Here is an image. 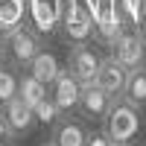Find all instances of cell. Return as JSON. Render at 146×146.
<instances>
[{
  "instance_id": "cell-1",
  "label": "cell",
  "mask_w": 146,
  "mask_h": 146,
  "mask_svg": "<svg viewBox=\"0 0 146 146\" xmlns=\"http://www.w3.org/2000/svg\"><path fill=\"white\" fill-rule=\"evenodd\" d=\"M102 129L111 137V143H131L140 131V108L126 102L123 96H114L111 108L102 117Z\"/></svg>"
},
{
  "instance_id": "cell-2",
  "label": "cell",
  "mask_w": 146,
  "mask_h": 146,
  "mask_svg": "<svg viewBox=\"0 0 146 146\" xmlns=\"http://www.w3.org/2000/svg\"><path fill=\"white\" fill-rule=\"evenodd\" d=\"M0 53H3V58L15 70L18 67H29V62L41 53V38H38V32L32 27H23L21 23L18 29H12L9 35L0 38Z\"/></svg>"
},
{
  "instance_id": "cell-3",
  "label": "cell",
  "mask_w": 146,
  "mask_h": 146,
  "mask_svg": "<svg viewBox=\"0 0 146 146\" xmlns=\"http://www.w3.org/2000/svg\"><path fill=\"white\" fill-rule=\"evenodd\" d=\"M108 50H111L108 56H114L126 70L146 64V41L140 38V32H137L135 27H123L120 35L108 44Z\"/></svg>"
},
{
  "instance_id": "cell-4",
  "label": "cell",
  "mask_w": 146,
  "mask_h": 146,
  "mask_svg": "<svg viewBox=\"0 0 146 146\" xmlns=\"http://www.w3.org/2000/svg\"><path fill=\"white\" fill-rule=\"evenodd\" d=\"M111 102H114V96L105 88H100L96 82H88V85H82V91H79L76 111L82 117H88V120H102L105 111L111 108Z\"/></svg>"
},
{
  "instance_id": "cell-5",
  "label": "cell",
  "mask_w": 146,
  "mask_h": 146,
  "mask_svg": "<svg viewBox=\"0 0 146 146\" xmlns=\"http://www.w3.org/2000/svg\"><path fill=\"white\" fill-rule=\"evenodd\" d=\"M96 67H100V56L94 53V47H91L88 41H82V44H73V47H70L67 70H70L82 85H88V82L96 79Z\"/></svg>"
},
{
  "instance_id": "cell-6",
  "label": "cell",
  "mask_w": 146,
  "mask_h": 146,
  "mask_svg": "<svg viewBox=\"0 0 146 146\" xmlns=\"http://www.w3.org/2000/svg\"><path fill=\"white\" fill-rule=\"evenodd\" d=\"M53 102L58 105V111L62 114H73L76 111V102H79V91H82V82L73 76V73L64 67V70H58V76L53 79Z\"/></svg>"
},
{
  "instance_id": "cell-7",
  "label": "cell",
  "mask_w": 146,
  "mask_h": 146,
  "mask_svg": "<svg viewBox=\"0 0 146 146\" xmlns=\"http://www.w3.org/2000/svg\"><path fill=\"white\" fill-rule=\"evenodd\" d=\"M120 29H123V23H120L117 12H114V3L111 0H100L94 6V38L108 47L120 35Z\"/></svg>"
},
{
  "instance_id": "cell-8",
  "label": "cell",
  "mask_w": 146,
  "mask_h": 146,
  "mask_svg": "<svg viewBox=\"0 0 146 146\" xmlns=\"http://www.w3.org/2000/svg\"><path fill=\"white\" fill-rule=\"evenodd\" d=\"M0 114L6 117L9 129L15 131V137H23V135H29V131H32V126L38 123V117H35L32 105H29V102H23L18 94L12 96V100H9L3 108H0Z\"/></svg>"
},
{
  "instance_id": "cell-9",
  "label": "cell",
  "mask_w": 146,
  "mask_h": 146,
  "mask_svg": "<svg viewBox=\"0 0 146 146\" xmlns=\"http://www.w3.org/2000/svg\"><path fill=\"white\" fill-rule=\"evenodd\" d=\"M88 140V129L79 117H58L53 123V131H50V143L53 146H85Z\"/></svg>"
},
{
  "instance_id": "cell-10",
  "label": "cell",
  "mask_w": 146,
  "mask_h": 146,
  "mask_svg": "<svg viewBox=\"0 0 146 146\" xmlns=\"http://www.w3.org/2000/svg\"><path fill=\"white\" fill-rule=\"evenodd\" d=\"M126 67L117 62L114 56H105V58H100V67H96V85L100 88H105L111 96H120V91H123V85H126Z\"/></svg>"
},
{
  "instance_id": "cell-11",
  "label": "cell",
  "mask_w": 146,
  "mask_h": 146,
  "mask_svg": "<svg viewBox=\"0 0 146 146\" xmlns=\"http://www.w3.org/2000/svg\"><path fill=\"white\" fill-rule=\"evenodd\" d=\"M27 12H29L32 29L38 35H50L58 27V6L50 0H32V3H27Z\"/></svg>"
},
{
  "instance_id": "cell-12",
  "label": "cell",
  "mask_w": 146,
  "mask_h": 146,
  "mask_svg": "<svg viewBox=\"0 0 146 146\" xmlns=\"http://www.w3.org/2000/svg\"><path fill=\"white\" fill-rule=\"evenodd\" d=\"M126 102H131L135 108H143L146 105V67H131L126 73V85L120 91Z\"/></svg>"
},
{
  "instance_id": "cell-13",
  "label": "cell",
  "mask_w": 146,
  "mask_h": 146,
  "mask_svg": "<svg viewBox=\"0 0 146 146\" xmlns=\"http://www.w3.org/2000/svg\"><path fill=\"white\" fill-rule=\"evenodd\" d=\"M27 70H29V73H32V76L38 79V82H44L47 88H50V85H53V79L58 76V70H62V64H58V58H56L53 53L41 50V53H38V56H35L32 62H29V67H27Z\"/></svg>"
},
{
  "instance_id": "cell-14",
  "label": "cell",
  "mask_w": 146,
  "mask_h": 146,
  "mask_svg": "<svg viewBox=\"0 0 146 146\" xmlns=\"http://www.w3.org/2000/svg\"><path fill=\"white\" fill-rule=\"evenodd\" d=\"M27 18V0H0V32L9 35Z\"/></svg>"
},
{
  "instance_id": "cell-15",
  "label": "cell",
  "mask_w": 146,
  "mask_h": 146,
  "mask_svg": "<svg viewBox=\"0 0 146 146\" xmlns=\"http://www.w3.org/2000/svg\"><path fill=\"white\" fill-rule=\"evenodd\" d=\"M18 96H21L23 102H29V105L35 108V105L44 100V96H50V94H47V85H44V82H38V79H35L32 73L27 70L23 76H18Z\"/></svg>"
},
{
  "instance_id": "cell-16",
  "label": "cell",
  "mask_w": 146,
  "mask_h": 146,
  "mask_svg": "<svg viewBox=\"0 0 146 146\" xmlns=\"http://www.w3.org/2000/svg\"><path fill=\"white\" fill-rule=\"evenodd\" d=\"M15 94H18V73H15L12 64H3L0 67V108H3Z\"/></svg>"
},
{
  "instance_id": "cell-17",
  "label": "cell",
  "mask_w": 146,
  "mask_h": 146,
  "mask_svg": "<svg viewBox=\"0 0 146 146\" xmlns=\"http://www.w3.org/2000/svg\"><path fill=\"white\" fill-rule=\"evenodd\" d=\"M32 111H35V117H38L41 123H50V126L56 123L58 117H62V111H58V105L53 102V96H44V100H41L38 105H35Z\"/></svg>"
},
{
  "instance_id": "cell-18",
  "label": "cell",
  "mask_w": 146,
  "mask_h": 146,
  "mask_svg": "<svg viewBox=\"0 0 146 146\" xmlns=\"http://www.w3.org/2000/svg\"><path fill=\"white\" fill-rule=\"evenodd\" d=\"M85 146H111V137L105 135V129H94V131H88Z\"/></svg>"
},
{
  "instance_id": "cell-19",
  "label": "cell",
  "mask_w": 146,
  "mask_h": 146,
  "mask_svg": "<svg viewBox=\"0 0 146 146\" xmlns=\"http://www.w3.org/2000/svg\"><path fill=\"white\" fill-rule=\"evenodd\" d=\"M18 137H15V131L9 129V123H6V117L0 114V146H12Z\"/></svg>"
},
{
  "instance_id": "cell-20",
  "label": "cell",
  "mask_w": 146,
  "mask_h": 146,
  "mask_svg": "<svg viewBox=\"0 0 146 146\" xmlns=\"http://www.w3.org/2000/svg\"><path fill=\"white\" fill-rule=\"evenodd\" d=\"M137 32H140V38L146 41V9H143V15H140V21H137V27H135Z\"/></svg>"
},
{
  "instance_id": "cell-21",
  "label": "cell",
  "mask_w": 146,
  "mask_h": 146,
  "mask_svg": "<svg viewBox=\"0 0 146 146\" xmlns=\"http://www.w3.org/2000/svg\"><path fill=\"white\" fill-rule=\"evenodd\" d=\"M3 64H6V58H3V53H0V67H3Z\"/></svg>"
},
{
  "instance_id": "cell-22",
  "label": "cell",
  "mask_w": 146,
  "mask_h": 146,
  "mask_svg": "<svg viewBox=\"0 0 146 146\" xmlns=\"http://www.w3.org/2000/svg\"><path fill=\"white\" fill-rule=\"evenodd\" d=\"M111 146H131V143H111Z\"/></svg>"
},
{
  "instance_id": "cell-23",
  "label": "cell",
  "mask_w": 146,
  "mask_h": 146,
  "mask_svg": "<svg viewBox=\"0 0 146 146\" xmlns=\"http://www.w3.org/2000/svg\"><path fill=\"white\" fill-rule=\"evenodd\" d=\"M143 9H146V0H143Z\"/></svg>"
},
{
  "instance_id": "cell-24",
  "label": "cell",
  "mask_w": 146,
  "mask_h": 146,
  "mask_svg": "<svg viewBox=\"0 0 146 146\" xmlns=\"http://www.w3.org/2000/svg\"><path fill=\"white\" fill-rule=\"evenodd\" d=\"M44 146H53V143H44Z\"/></svg>"
},
{
  "instance_id": "cell-25",
  "label": "cell",
  "mask_w": 146,
  "mask_h": 146,
  "mask_svg": "<svg viewBox=\"0 0 146 146\" xmlns=\"http://www.w3.org/2000/svg\"><path fill=\"white\" fill-rule=\"evenodd\" d=\"M0 38H3V32H0Z\"/></svg>"
},
{
  "instance_id": "cell-26",
  "label": "cell",
  "mask_w": 146,
  "mask_h": 146,
  "mask_svg": "<svg viewBox=\"0 0 146 146\" xmlns=\"http://www.w3.org/2000/svg\"><path fill=\"white\" fill-rule=\"evenodd\" d=\"M143 67H146V64H143Z\"/></svg>"
}]
</instances>
